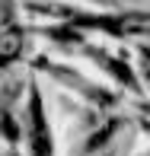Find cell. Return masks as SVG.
Instances as JSON below:
<instances>
[{
	"label": "cell",
	"mask_w": 150,
	"mask_h": 156,
	"mask_svg": "<svg viewBox=\"0 0 150 156\" xmlns=\"http://www.w3.org/2000/svg\"><path fill=\"white\" fill-rule=\"evenodd\" d=\"M29 147H32V156H51V131L42 115L38 93H32V102H29Z\"/></svg>",
	"instance_id": "obj_1"
},
{
	"label": "cell",
	"mask_w": 150,
	"mask_h": 156,
	"mask_svg": "<svg viewBox=\"0 0 150 156\" xmlns=\"http://www.w3.org/2000/svg\"><path fill=\"white\" fill-rule=\"evenodd\" d=\"M19 48H23L19 35L16 32H3V35H0V64H3V61H13L19 54Z\"/></svg>",
	"instance_id": "obj_2"
},
{
	"label": "cell",
	"mask_w": 150,
	"mask_h": 156,
	"mask_svg": "<svg viewBox=\"0 0 150 156\" xmlns=\"http://www.w3.org/2000/svg\"><path fill=\"white\" fill-rule=\"evenodd\" d=\"M0 127H3L6 140H16V124H13V118H10V115H0Z\"/></svg>",
	"instance_id": "obj_3"
}]
</instances>
